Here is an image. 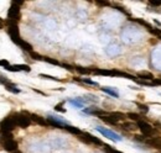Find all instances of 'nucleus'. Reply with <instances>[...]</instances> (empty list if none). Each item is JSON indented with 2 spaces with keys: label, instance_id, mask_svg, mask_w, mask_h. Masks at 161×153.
I'll list each match as a JSON object with an SVG mask.
<instances>
[{
  "label": "nucleus",
  "instance_id": "obj_27",
  "mask_svg": "<svg viewBox=\"0 0 161 153\" xmlns=\"http://www.w3.org/2000/svg\"><path fill=\"white\" fill-rule=\"evenodd\" d=\"M9 83H11V81L7 79L6 77H3V76H0V84H3L4 87H5L6 84H9Z\"/></svg>",
  "mask_w": 161,
  "mask_h": 153
},
{
  "label": "nucleus",
  "instance_id": "obj_9",
  "mask_svg": "<svg viewBox=\"0 0 161 153\" xmlns=\"http://www.w3.org/2000/svg\"><path fill=\"white\" fill-rule=\"evenodd\" d=\"M119 127L126 132H134L138 130V125H136V122H133V121H125L119 125Z\"/></svg>",
  "mask_w": 161,
  "mask_h": 153
},
{
  "label": "nucleus",
  "instance_id": "obj_17",
  "mask_svg": "<svg viewBox=\"0 0 161 153\" xmlns=\"http://www.w3.org/2000/svg\"><path fill=\"white\" fill-rule=\"evenodd\" d=\"M100 90L104 91V93H107V94H109L110 96H114V98H119V93L118 91H115L114 89H110V88H100Z\"/></svg>",
  "mask_w": 161,
  "mask_h": 153
},
{
  "label": "nucleus",
  "instance_id": "obj_29",
  "mask_svg": "<svg viewBox=\"0 0 161 153\" xmlns=\"http://www.w3.org/2000/svg\"><path fill=\"white\" fill-rule=\"evenodd\" d=\"M0 66H1V67H4V68H5V69H7V68H9V67H10V63L7 62L6 59H0Z\"/></svg>",
  "mask_w": 161,
  "mask_h": 153
},
{
  "label": "nucleus",
  "instance_id": "obj_22",
  "mask_svg": "<svg viewBox=\"0 0 161 153\" xmlns=\"http://www.w3.org/2000/svg\"><path fill=\"white\" fill-rule=\"evenodd\" d=\"M68 103H69V104H72L73 106L78 107V109H81V107H83V104H82V103H79L77 99H69V100H68Z\"/></svg>",
  "mask_w": 161,
  "mask_h": 153
},
{
  "label": "nucleus",
  "instance_id": "obj_25",
  "mask_svg": "<svg viewBox=\"0 0 161 153\" xmlns=\"http://www.w3.org/2000/svg\"><path fill=\"white\" fill-rule=\"evenodd\" d=\"M43 61L51 63V64H55V66H59V62H58V61H56V59H52V58H50V57H43Z\"/></svg>",
  "mask_w": 161,
  "mask_h": 153
},
{
  "label": "nucleus",
  "instance_id": "obj_33",
  "mask_svg": "<svg viewBox=\"0 0 161 153\" xmlns=\"http://www.w3.org/2000/svg\"><path fill=\"white\" fill-rule=\"evenodd\" d=\"M13 153H21L20 151H15V152H13Z\"/></svg>",
  "mask_w": 161,
  "mask_h": 153
},
{
  "label": "nucleus",
  "instance_id": "obj_26",
  "mask_svg": "<svg viewBox=\"0 0 161 153\" xmlns=\"http://www.w3.org/2000/svg\"><path fill=\"white\" fill-rule=\"evenodd\" d=\"M39 77L41 78H45V79H50V80H56V81H61L59 79H57V78H55V77H51V76H47V74H40Z\"/></svg>",
  "mask_w": 161,
  "mask_h": 153
},
{
  "label": "nucleus",
  "instance_id": "obj_15",
  "mask_svg": "<svg viewBox=\"0 0 161 153\" xmlns=\"http://www.w3.org/2000/svg\"><path fill=\"white\" fill-rule=\"evenodd\" d=\"M63 128L67 130V131L71 132V133H73V135H76L77 137L79 136V135H82V133H83V131H81L79 128L74 127V126H71L69 124H66V125H65V127H63Z\"/></svg>",
  "mask_w": 161,
  "mask_h": 153
},
{
  "label": "nucleus",
  "instance_id": "obj_5",
  "mask_svg": "<svg viewBox=\"0 0 161 153\" xmlns=\"http://www.w3.org/2000/svg\"><path fill=\"white\" fill-rule=\"evenodd\" d=\"M98 132H100L103 136L108 137V138L113 140V141H117V142H119V141H122V137L118 135V133H115L113 131H110V130H106V128H102V127H97L96 128Z\"/></svg>",
  "mask_w": 161,
  "mask_h": 153
},
{
  "label": "nucleus",
  "instance_id": "obj_28",
  "mask_svg": "<svg viewBox=\"0 0 161 153\" xmlns=\"http://www.w3.org/2000/svg\"><path fill=\"white\" fill-rule=\"evenodd\" d=\"M63 103H59V104H57V105L55 106V110L56 111H59V113H66V110L63 109Z\"/></svg>",
  "mask_w": 161,
  "mask_h": 153
},
{
  "label": "nucleus",
  "instance_id": "obj_12",
  "mask_svg": "<svg viewBox=\"0 0 161 153\" xmlns=\"http://www.w3.org/2000/svg\"><path fill=\"white\" fill-rule=\"evenodd\" d=\"M136 77L139 78L140 80H145V81H148V80H154V79H155L154 76H152L151 73L145 72V70H143V72H139V73L136 74Z\"/></svg>",
  "mask_w": 161,
  "mask_h": 153
},
{
  "label": "nucleus",
  "instance_id": "obj_32",
  "mask_svg": "<svg viewBox=\"0 0 161 153\" xmlns=\"http://www.w3.org/2000/svg\"><path fill=\"white\" fill-rule=\"evenodd\" d=\"M6 24H5V21H4V19H1L0 17V30H3L4 28V26H5Z\"/></svg>",
  "mask_w": 161,
  "mask_h": 153
},
{
  "label": "nucleus",
  "instance_id": "obj_10",
  "mask_svg": "<svg viewBox=\"0 0 161 153\" xmlns=\"http://www.w3.org/2000/svg\"><path fill=\"white\" fill-rule=\"evenodd\" d=\"M6 70H9V72H21V70H24V72H30L31 68H30V66H27V64H14V66H10Z\"/></svg>",
  "mask_w": 161,
  "mask_h": 153
},
{
  "label": "nucleus",
  "instance_id": "obj_3",
  "mask_svg": "<svg viewBox=\"0 0 161 153\" xmlns=\"http://www.w3.org/2000/svg\"><path fill=\"white\" fill-rule=\"evenodd\" d=\"M15 127H16V124H15V121H14L11 115L6 116L4 120H1V122H0V132L1 133H11L14 131Z\"/></svg>",
  "mask_w": 161,
  "mask_h": 153
},
{
  "label": "nucleus",
  "instance_id": "obj_8",
  "mask_svg": "<svg viewBox=\"0 0 161 153\" xmlns=\"http://www.w3.org/2000/svg\"><path fill=\"white\" fill-rule=\"evenodd\" d=\"M30 119H31V121L36 122V124L40 126H43V127H48V126H50V124H48V121L46 119L40 116V115H37V114H30Z\"/></svg>",
  "mask_w": 161,
  "mask_h": 153
},
{
  "label": "nucleus",
  "instance_id": "obj_11",
  "mask_svg": "<svg viewBox=\"0 0 161 153\" xmlns=\"http://www.w3.org/2000/svg\"><path fill=\"white\" fill-rule=\"evenodd\" d=\"M84 135H86V137H87V140L89 141V144H96V146H104L103 141L99 140L98 137L92 136L91 133H88V132H84Z\"/></svg>",
  "mask_w": 161,
  "mask_h": 153
},
{
  "label": "nucleus",
  "instance_id": "obj_31",
  "mask_svg": "<svg viewBox=\"0 0 161 153\" xmlns=\"http://www.w3.org/2000/svg\"><path fill=\"white\" fill-rule=\"evenodd\" d=\"M149 4L152 6H161V1H149Z\"/></svg>",
  "mask_w": 161,
  "mask_h": 153
},
{
  "label": "nucleus",
  "instance_id": "obj_20",
  "mask_svg": "<svg viewBox=\"0 0 161 153\" xmlns=\"http://www.w3.org/2000/svg\"><path fill=\"white\" fill-rule=\"evenodd\" d=\"M74 80H78V81H82V83H87L89 85H94V87H98V83H96V81H93L91 79H84V78H82V79H79V78H74Z\"/></svg>",
  "mask_w": 161,
  "mask_h": 153
},
{
  "label": "nucleus",
  "instance_id": "obj_30",
  "mask_svg": "<svg viewBox=\"0 0 161 153\" xmlns=\"http://www.w3.org/2000/svg\"><path fill=\"white\" fill-rule=\"evenodd\" d=\"M136 105L139 106V109H141L143 111H145V113H148V111H149V106H148V105H144V104H140V103H138Z\"/></svg>",
  "mask_w": 161,
  "mask_h": 153
},
{
  "label": "nucleus",
  "instance_id": "obj_4",
  "mask_svg": "<svg viewBox=\"0 0 161 153\" xmlns=\"http://www.w3.org/2000/svg\"><path fill=\"white\" fill-rule=\"evenodd\" d=\"M20 5L21 3H13L7 11V20L11 21H19L20 20Z\"/></svg>",
  "mask_w": 161,
  "mask_h": 153
},
{
  "label": "nucleus",
  "instance_id": "obj_7",
  "mask_svg": "<svg viewBox=\"0 0 161 153\" xmlns=\"http://www.w3.org/2000/svg\"><path fill=\"white\" fill-rule=\"evenodd\" d=\"M3 147H4V150H5V151L13 153V152H15V151H17L19 144H17V142H16V141H15L14 138H10V140H4Z\"/></svg>",
  "mask_w": 161,
  "mask_h": 153
},
{
  "label": "nucleus",
  "instance_id": "obj_24",
  "mask_svg": "<svg viewBox=\"0 0 161 153\" xmlns=\"http://www.w3.org/2000/svg\"><path fill=\"white\" fill-rule=\"evenodd\" d=\"M30 56L32 57V59H36V61H43V56L36 53V52H30Z\"/></svg>",
  "mask_w": 161,
  "mask_h": 153
},
{
  "label": "nucleus",
  "instance_id": "obj_21",
  "mask_svg": "<svg viewBox=\"0 0 161 153\" xmlns=\"http://www.w3.org/2000/svg\"><path fill=\"white\" fill-rule=\"evenodd\" d=\"M149 32H150V33H152V35H155L156 37H158V38L159 40H161V30L160 28H150V30H149Z\"/></svg>",
  "mask_w": 161,
  "mask_h": 153
},
{
  "label": "nucleus",
  "instance_id": "obj_18",
  "mask_svg": "<svg viewBox=\"0 0 161 153\" xmlns=\"http://www.w3.org/2000/svg\"><path fill=\"white\" fill-rule=\"evenodd\" d=\"M126 117L130 119V120H132L133 122H134V121L138 122V121H141V120H143L140 115H139V114H135V113H128V114H126Z\"/></svg>",
  "mask_w": 161,
  "mask_h": 153
},
{
  "label": "nucleus",
  "instance_id": "obj_19",
  "mask_svg": "<svg viewBox=\"0 0 161 153\" xmlns=\"http://www.w3.org/2000/svg\"><path fill=\"white\" fill-rule=\"evenodd\" d=\"M74 69H76L78 73H81V74H91V73H93L92 69L83 68V67H74Z\"/></svg>",
  "mask_w": 161,
  "mask_h": 153
},
{
  "label": "nucleus",
  "instance_id": "obj_6",
  "mask_svg": "<svg viewBox=\"0 0 161 153\" xmlns=\"http://www.w3.org/2000/svg\"><path fill=\"white\" fill-rule=\"evenodd\" d=\"M144 143H146L148 146H150L151 148L161 151V136H156V137H151V138H145Z\"/></svg>",
  "mask_w": 161,
  "mask_h": 153
},
{
  "label": "nucleus",
  "instance_id": "obj_34",
  "mask_svg": "<svg viewBox=\"0 0 161 153\" xmlns=\"http://www.w3.org/2000/svg\"><path fill=\"white\" fill-rule=\"evenodd\" d=\"M119 153H122V152H119Z\"/></svg>",
  "mask_w": 161,
  "mask_h": 153
},
{
  "label": "nucleus",
  "instance_id": "obj_16",
  "mask_svg": "<svg viewBox=\"0 0 161 153\" xmlns=\"http://www.w3.org/2000/svg\"><path fill=\"white\" fill-rule=\"evenodd\" d=\"M5 89H6L7 91H10V93H14V94H19V93H20V89H17L16 85L13 84V83L6 84L5 85Z\"/></svg>",
  "mask_w": 161,
  "mask_h": 153
},
{
  "label": "nucleus",
  "instance_id": "obj_13",
  "mask_svg": "<svg viewBox=\"0 0 161 153\" xmlns=\"http://www.w3.org/2000/svg\"><path fill=\"white\" fill-rule=\"evenodd\" d=\"M99 119L103 122H106V124H108V125H112V126H119V125H120L118 121H115L112 116H109V115H106V116H99Z\"/></svg>",
  "mask_w": 161,
  "mask_h": 153
},
{
  "label": "nucleus",
  "instance_id": "obj_14",
  "mask_svg": "<svg viewBox=\"0 0 161 153\" xmlns=\"http://www.w3.org/2000/svg\"><path fill=\"white\" fill-rule=\"evenodd\" d=\"M109 116H112L115 121H118V122L123 121V120H125V119H126V115L120 113V111H113V113H109Z\"/></svg>",
  "mask_w": 161,
  "mask_h": 153
},
{
  "label": "nucleus",
  "instance_id": "obj_2",
  "mask_svg": "<svg viewBox=\"0 0 161 153\" xmlns=\"http://www.w3.org/2000/svg\"><path fill=\"white\" fill-rule=\"evenodd\" d=\"M136 125H138V128L140 130V132L143 133V136L148 137V138L159 136V130L155 128V127H152V125H150L149 122L141 120V121H138Z\"/></svg>",
  "mask_w": 161,
  "mask_h": 153
},
{
  "label": "nucleus",
  "instance_id": "obj_1",
  "mask_svg": "<svg viewBox=\"0 0 161 153\" xmlns=\"http://www.w3.org/2000/svg\"><path fill=\"white\" fill-rule=\"evenodd\" d=\"M11 116H13L16 126H19V127H21V128H27L32 122L31 119H30V113H27V111L14 113V114H11Z\"/></svg>",
  "mask_w": 161,
  "mask_h": 153
},
{
  "label": "nucleus",
  "instance_id": "obj_23",
  "mask_svg": "<svg viewBox=\"0 0 161 153\" xmlns=\"http://www.w3.org/2000/svg\"><path fill=\"white\" fill-rule=\"evenodd\" d=\"M103 150H104V152H106V153H119V151L114 150V148H112L110 146H108V144H104Z\"/></svg>",
  "mask_w": 161,
  "mask_h": 153
}]
</instances>
